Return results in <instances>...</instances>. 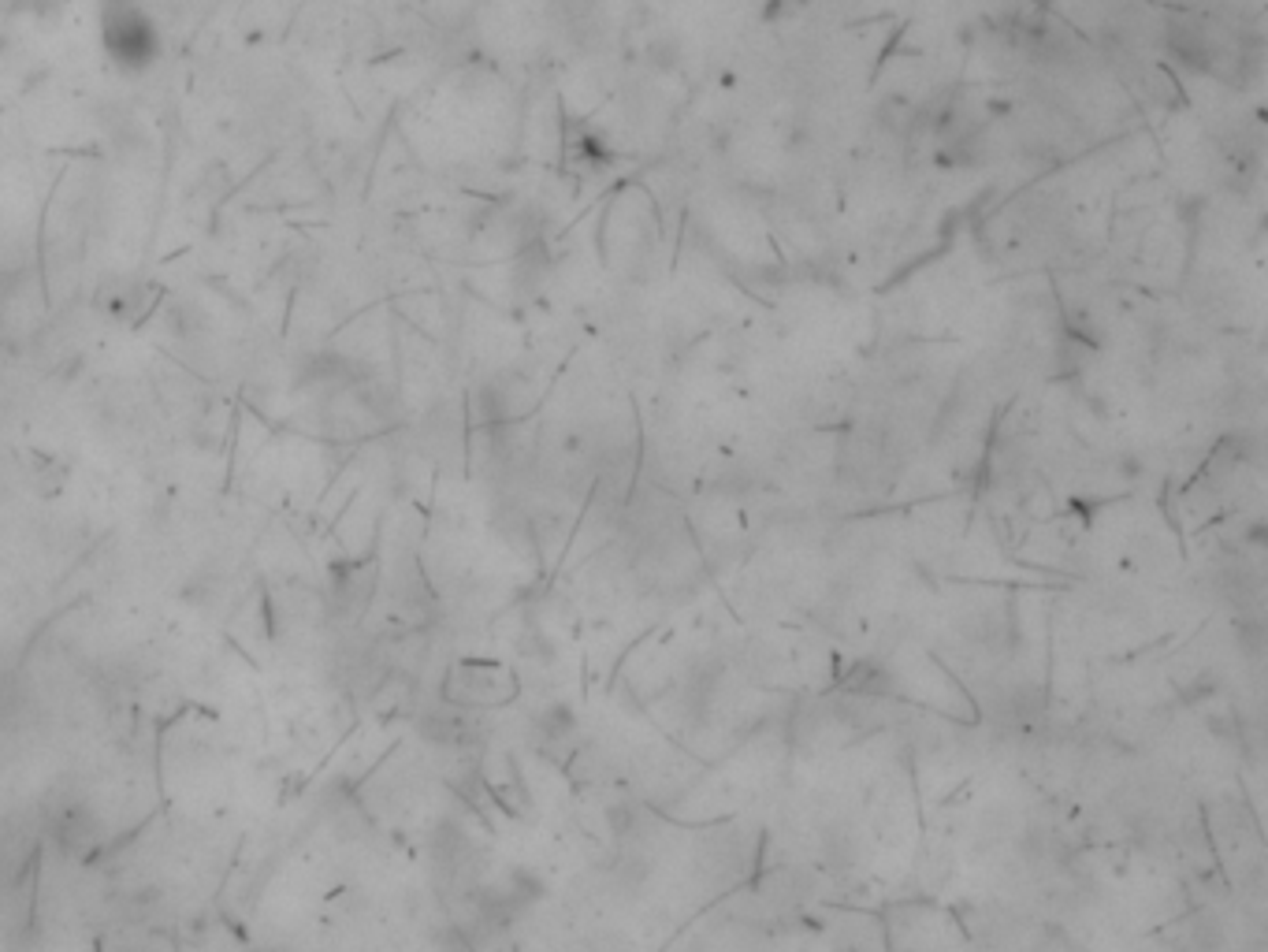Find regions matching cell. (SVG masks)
<instances>
[{
    "instance_id": "cell-1",
    "label": "cell",
    "mask_w": 1268,
    "mask_h": 952,
    "mask_svg": "<svg viewBox=\"0 0 1268 952\" xmlns=\"http://www.w3.org/2000/svg\"><path fill=\"white\" fill-rule=\"evenodd\" d=\"M101 41L123 71H146L161 57V34L142 0H101Z\"/></svg>"
}]
</instances>
